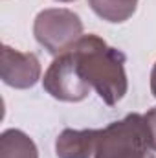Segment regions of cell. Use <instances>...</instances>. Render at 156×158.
<instances>
[{
    "label": "cell",
    "instance_id": "6da1fadb",
    "mask_svg": "<svg viewBox=\"0 0 156 158\" xmlns=\"http://www.w3.org/2000/svg\"><path fill=\"white\" fill-rule=\"evenodd\" d=\"M68 50L77 61L83 79L109 107L125 98L129 90V79L125 74L127 57L121 50L109 46L105 39L94 33L83 35Z\"/></svg>",
    "mask_w": 156,
    "mask_h": 158
},
{
    "label": "cell",
    "instance_id": "7a4b0ae2",
    "mask_svg": "<svg viewBox=\"0 0 156 158\" xmlns=\"http://www.w3.org/2000/svg\"><path fill=\"white\" fill-rule=\"evenodd\" d=\"M94 158H154L145 118L132 112L99 129Z\"/></svg>",
    "mask_w": 156,
    "mask_h": 158
},
{
    "label": "cell",
    "instance_id": "3957f363",
    "mask_svg": "<svg viewBox=\"0 0 156 158\" xmlns=\"http://www.w3.org/2000/svg\"><path fill=\"white\" fill-rule=\"evenodd\" d=\"M33 35L48 53L57 57L83 37V20L72 9L48 7L37 13Z\"/></svg>",
    "mask_w": 156,
    "mask_h": 158
},
{
    "label": "cell",
    "instance_id": "277c9868",
    "mask_svg": "<svg viewBox=\"0 0 156 158\" xmlns=\"http://www.w3.org/2000/svg\"><path fill=\"white\" fill-rule=\"evenodd\" d=\"M42 86L53 99L66 103H79L86 99L92 88L83 79L77 61L70 50L53 59L42 77Z\"/></svg>",
    "mask_w": 156,
    "mask_h": 158
},
{
    "label": "cell",
    "instance_id": "5b68a950",
    "mask_svg": "<svg viewBox=\"0 0 156 158\" xmlns=\"http://www.w3.org/2000/svg\"><path fill=\"white\" fill-rule=\"evenodd\" d=\"M0 77L7 86L17 90H26L35 86L40 79L39 57L31 52H18L7 44L2 46Z\"/></svg>",
    "mask_w": 156,
    "mask_h": 158
},
{
    "label": "cell",
    "instance_id": "8992f818",
    "mask_svg": "<svg viewBox=\"0 0 156 158\" xmlns=\"http://www.w3.org/2000/svg\"><path fill=\"white\" fill-rule=\"evenodd\" d=\"M99 129H64L55 140L57 158H92L96 153Z\"/></svg>",
    "mask_w": 156,
    "mask_h": 158
},
{
    "label": "cell",
    "instance_id": "52a82bcc",
    "mask_svg": "<svg viewBox=\"0 0 156 158\" xmlns=\"http://www.w3.org/2000/svg\"><path fill=\"white\" fill-rule=\"evenodd\" d=\"M0 158H39V151L24 131L6 129L0 134Z\"/></svg>",
    "mask_w": 156,
    "mask_h": 158
},
{
    "label": "cell",
    "instance_id": "ba28073f",
    "mask_svg": "<svg viewBox=\"0 0 156 158\" xmlns=\"http://www.w3.org/2000/svg\"><path fill=\"white\" fill-rule=\"evenodd\" d=\"M88 6L99 19L121 24L136 13L138 0H88Z\"/></svg>",
    "mask_w": 156,
    "mask_h": 158
},
{
    "label": "cell",
    "instance_id": "9c48e42d",
    "mask_svg": "<svg viewBox=\"0 0 156 158\" xmlns=\"http://www.w3.org/2000/svg\"><path fill=\"white\" fill-rule=\"evenodd\" d=\"M143 118H145V123H147L151 149L156 153V107H153L151 110H147V114H143Z\"/></svg>",
    "mask_w": 156,
    "mask_h": 158
},
{
    "label": "cell",
    "instance_id": "30bf717a",
    "mask_svg": "<svg viewBox=\"0 0 156 158\" xmlns=\"http://www.w3.org/2000/svg\"><path fill=\"white\" fill-rule=\"evenodd\" d=\"M151 92L156 98V63H154V66H153V70H151Z\"/></svg>",
    "mask_w": 156,
    "mask_h": 158
},
{
    "label": "cell",
    "instance_id": "8fae6325",
    "mask_svg": "<svg viewBox=\"0 0 156 158\" xmlns=\"http://www.w3.org/2000/svg\"><path fill=\"white\" fill-rule=\"evenodd\" d=\"M57 2H74V0H57Z\"/></svg>",
    "mask_w": 156,
    "mask_h": 158
}]
</instances>
